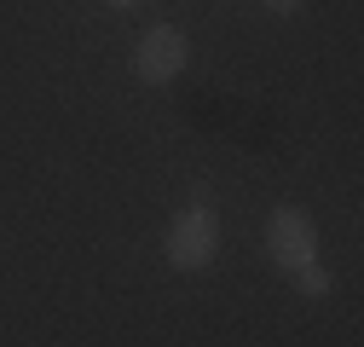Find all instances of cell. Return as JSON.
I'll use <instances>...</instances> for the list:
<instances>
[{
    "label": "cell",
    "mask_w": 364,
    "mask_h": 347,
    "mask_svg": "<svg viewBox=\"0 0 364 347\" xmlns=\"http://www.w3.org/2000/svg\"><path fill=\"white\" fill-rule=\"evenodd\" d=\"M162 255L173 272H208L214 255H220V214L208 203H186L173 208V220L162 232Z\"/></svg>",
    "instance_id": "cell-1"
},
{
    "label": "cell",
    "mask_w": 364,
    "mask_h": 347,
    "mask_svg": "<svg viewBox=\"0 0 364 347\" xmlns=\"http://www.w3.org/2000/svg\"><path fill=\"white\" fill-rule=\"evenodd\" d=\"M266 255L278 260L284 272H301L318 260V226H312V214L295 208V203H278L266 214Z\"/></svg>",
    "instance_id": "cell-2"
},
{
    "label": "cell",
    "mask_w": 364,
    "mask_h": 347,
    "mask_svg": "<svg viewBox=\"0 0 364 347\" xmlns=\"http://www.w3.org/2000/svg\"><path fill=\"white\" fill-rule=\"evenodd\" d=\"M186 64H191V47H186V35H179L173 23H151L139 41H133V75L151 81V87L179 81Z\"/></svg>",
    "instance_id": "cell-3"
},
{
    "label": "cell",
    "mask_w": 364,
    "mask_h": 347,
    "mask_svg": "<svg viewBox=\"0 0 364 347\" xmlns=\"http://www.w3.org/2000/svg\"><path fill=\"white\" fill-rule=\"evenodd\" d=\"M289 284H295L301 295H312V301H324V295H336V272L324 267V260H312V267L289 272Z\"/></svg>",
    "instance_id": "cell-4"
},
{
    "label": "cell",
    "mask_w": 364,
    "mask_h": 347,
    "mask_svg": "<svg viewBox=\"0 0 364 347\" xmlns=\"http://www.w3.org/2000/svg\"><path fill=\"white\" fill-rule=\"evenodd\" d=\"M260 6H266V12H284V18H289V12H301V6H306V0H260Z\"/></svg>",
    "instance_id": "cell-5"
},
{
    "label": "cell",
    "mask_w": 364,
    "mask_h": 347,
    "mask_svg": "<svg viewBox=\"0 0 364 347\" xmlns=\"http://www.w3.org/2000/svg\"><path fill=\"white\" fill-rule=\"evenodd\" d=\"M105 6H116V12H127V6H139V0H105Z\"/></svg>",
    "instance_id": "cell-6"
}]
</instances>
